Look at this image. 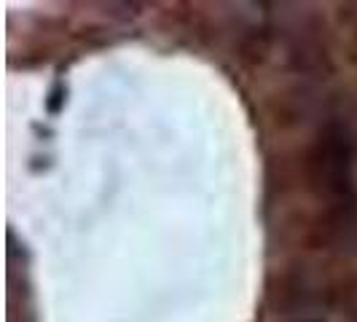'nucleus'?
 <instances>
[{
	"instance_id": "nucleus-4",
	"label": "nucleus",
	"mask_w": 357,
	"mask_h": 322,
	"mask_svg": "<svg viewBox=\"0 0 357 322\" xmlns=\"http://www.w3.org/2000/svg\"><path fill=\"white\" fill-rule=\"evenodd\" d=\"M62 105H65V86L56 81L52 86V91H49V100H46V110L52 113V116H56L59 110H62Z\"/></svg>"
},
{
	"instance_id": "nucleus-1",
	"label": "nucleus",
	"mask_w": 357,
	"mask_h": 322,
	"mask_svg": "<svg viewBox=\"0 0 357 322\" xmlns=\"http://www.w3.org/2000/svg\"><path fill=\"white\" fill-rule=\"evenodd\" d=\"M304 169L309 188L325 201V207L357 201L355 140L341 118H331L320 129L317 140L306 151Z\"/></svg>"
},
{
	"instance_id": "nucleus-5",
	"label": "nucleus",
	"mask_w": 357,
	"mask_h": 322,
	"mask_svg": "<svg viewBox=\"0 0 357 322\" xmlns=\"http://www.w3.org/2000/svg\"><path fill=\"white\" fill-rule=\"evenodd\" d=\"M296 322H322V320H317V317H301V320H296Z\"/></svg>"
},
{
	"instance_id": "nucleus-3",
	"label": "nucleus",
	"mask_w": 357,
	"mask_h": 322,
	"mask_svg": "<svg viewBox=\"0 0 357 322\" xmlns=\"http://www.w3.org/2000/svg\"><path fill=\"white\" fill-rule=\"evenodd\" d=\"M271 49V38L266 30H250L239 38V59L248 65H261Z\"/></svg>"
},
{
	"instance_id": "nucleus-2",
	"label": "nucleus",
	"mask_w": 357,
	"mask_h": 322,
	"mask_svg": "<svg viewBox=\"0 0 357 322\" xmlns=\"http://www.w3.org/2000/svg\"><path fill=\"white\" fill-rule=\"evenodd\" d=\"M287 59H290V68L296 72H304V75H325V72L333 70V62H331V54L325 49L320 38L301 33L290 40L287 46Z\"/></svg>"
}]
</instances>
